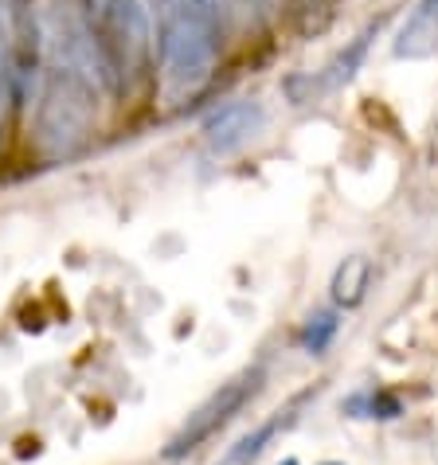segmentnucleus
Returning a JSON list of instances; mask_svg holds the SVG:
<instances>
[{"mask_svg": "<svg viewBox=\"0 0 438 465\" xmlns=\"http://www.w3.org/2000/svg\"><path fill=\"white\" fill-rule=\"evenodd\" d=\"M157 16L161 90L169 102H188L212 83L219 47H224V24L184 16V12H157Z\"/></svg>", "mask_w": 438, "mask_h": 465, "instance_id": "f257e3e1", "label": "nucleus"}, {"mask_svg": "<svg viewBox=\"0 0 438 465\" xmlns=\"http://www.w3.org/2000/svg\"><path fill=\"white\" fill-rule=\"evenodd\" d=\"M102 51H106L114 86H134L153 59V16L145 0H114L102 16Z\"/></svg>", "mask_w": 438, "mask_h": 465, "instance_id": "f03ea898", "label": "nucleus"}, {"mask_svg": "<svg viewBox=\"0 0 438 465\" xmlns=\"http://www.w3.org/2000/svg\"><path fill=\"white\" fill-rule=\"evenodd\" d=\"M259 387H263V368H247V371H239L235 380H227L215 395H208L196 411H192L188 422L180 426L176 438L169 442V450H164V458H184L196 446H204L215 430H224V426L235 419L254 395H259Z\"/></svg>", "mask_w": 438, "mask_h": 465, "instance_id": "7ed1b4c3", "label": "nucleus"}, {"mask_svg": "<svg viewBox=\"0 0 438 465\" xmlns=\"http://www.w3.org/2000/svg\"><path fill=\"white\" fill-rule=\"evenodd\" d=\"M380 35V20H372L368 28H360L349 44H344L337 55H333L325 67L314 71V74H298V79H290L286 90H290V98H294V106H302V102H314V98H325L333 94V90H341V86H349L356 79V71L364 67V59H368V51H372V40Z\"/></svg>", "mask_w": 438, "mask_h": 465, "instance_id": "20e7f679", "label": "nucleus"}, {"mask_svg": "<svg viewBox=\"0 0 438 465\" xmlns=\"http://www.w3.org/2000/svg\"><path fill=\"white\" fill-rule=\"evenodd\" d=\"M266 125V110L254 98H235L219 106L208 122H204V149L212 157H231V153L247 149Z\"/></svg>", "mask_w": 438, "mask_h": 465, "instance_id": "39448f33", "label": "nucleus"}, {"mask_svg": "<svg viewBox=\"0 0 438 465\" xmlns=\"http://www.w3.org/2000/svg\"><path fill=\"white\" fill-rule=\"evenodd\" d=\"M20 28V12H16V0H0V137H5V122H8V110L12 102L20 98V86H24V71H20V40H24Z\"/></svg>", "mask_w": 438, "mask_h": 465, "instance_id": "423d86ee", "label": "nucleus"}, {"mask_svg": "<svg viewBox=\"0 0 438 465\" xmlns=\"http://www.w3.org/2000/svg\"><path fill=\"white\" fill-rule=\"evenodd\" d=\"M392 51L399 59H427L438 51V0H419L399 28Z\"/></svg>", "mask_w": 438, "mask_h": 465, "instance_id": "0eeeda50", "label": "nucleus"}, {"mask_svg": "<svg viewBox=\"0 0 438 465\" xmlns=\"http://www.w3.org/2000/svg\"><path fill=\"white\" fill-rule=\"evenodd\" d=\"M368 282H372V262L364 254H353V258H344V262L337 266V274H333V302L344 305V309H353L364 302V293H368Z\"/></svg>", "mask_w": 438, "mask_h": 465, "instance_id": "6e6552de", "label": "nucleus"}, {"mask_svg": "<svg viewBox=\"0 0 438 465\" xmlns=\"http://www.w3.org/2000/svg\"><path fill=\"white\" fill-rule=\"evenodd\" d=\"M282 422H286V415L278 411L274 419H266L263 426H254V430H251L247 438H239V442H235V450H231V454L224 458V465H247V461H254V458H259L263 450H266L270 438H274V434L282 430Z\"/></svg>", "mask_w": 438, "mask_h": 465, "instance_id": "1a4fd4ad", "label": "nucleus"}, {"mask_svg": "<svg viewBox=\"0 0 438 465\" xmlns=\"http://www.w3.org/2000/svg\"><path fill=\"white\" fill-rule=\"evenodd\" d=\"M337 332H341L337 313H333V309H321V313H314L302 325V337L298 341H302V348H305L309 356H321L333 341H337Z\"/></svg>", "mask_w": 438, "mask_h": 465, "instance_id": "9d476101", "label": "nucleus"}, {"mask_svg": "<svg viewBox=\"0 0 438 465\" xmlns=\"http://www.w3.org/2000/svg\"><path fill=\"white\" fill-rule=\"evenodd\" d=\"M157 12H184V16L224 24V0H157Z\"/></svg>", "mask_w": 438, "mask_h": 465, "instance_id": "9b49d317", "label": "nucleus"}, {"mask_svg": "<svg viewBox=\"0 0 438 465\" xmlns=\"http://www.w3.org/2000/svg\"><path fill=\"white\" fill-rule=\"evenodd\" d=\"M349 411H364L360 419H399V399H392L388 391H372V395H360L349 403Z\"/></svg>", "mask_w": 438, "mask_h": 465, "instance_id": "f8f14e48", "label": "nucleus"}, {"mask_svg": "<svg viewBox=\"0 0 438 465\" xmlns=\"http://www.w3.org/2000/svg\"><path fill=\"white\" fill-rule=\"evenodd\" d=\"M110 5H114V0H86V8L95 12L98 20H102V16H106V12H110Z\"/></svg>", "mask_w": 438, "mask_h": 465, "instance_id": "ddd939ff", "label": "nucleus"}, {"mask_svg": "<svg viewBox=\"0 0 438 465\" xmlns=\"http://www.w3.org/2000/svg\"><path fill=\"white\" fill-rule=\"evenodd\" d=\"M247 5H266V0H247Z\"/></svg>", "mask_w": 438, "mask_h": 465, "instance_id": "4468645a", "label": "nucleus"}, {"mask_svg": "<svg viewBox=\"0 0 438 465\" xmlns=\"http://www.w3.org/2000/svg\"><path fill=\"white\" fill-rule=\"evenodd\" d=\"M282 465H298V461H282Z\"/></svg>", "mask_w": 438, "mask_h": 465, "instance_id": "2eb2a0df", "label": "nucleus"}, {"mask_svg": "<svg viewBox=\"0 0 438 465\" xmlns=\"http://www.w3.org/2000/svg\"><path fill=\"white\" fill-rule=\"evenodd\" d=\"M325 465H337V461H325Z\"/></svg>", "mask_w": 438, "mask_h": 465, "instance_id": "dca6fc26", "label": "nucleus"}]
</instances>
